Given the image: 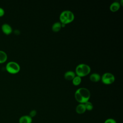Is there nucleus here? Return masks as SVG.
<instances>
[{
  "instance_id": "nucleus-1",
  "label": "nucleus",
  "mask_w": 123,
  "mask_h": 123,
  "mask_svg": "<svg viewBox=\"0 0 123 123\" xmlns=\"http://www.w3.org/2000/svg\"><path fill=\"white\" fill-rule=\"evenodd\" d=\"M74 97L77 101L80 103H85L88 101L90 97V92L88 89L81 87L76 90Z\"/></svg>"
},
{
  "instance_id": "nucleus-2",
  "label": "nucleus",
  "mask_w": 123,
  "mask_h": 123,
  "mask_svg": "<svg viewBox=\"0 0 123 123\" xmlns=\"http://www.w3.org/2000/svg\"><path fill=\"white\" fill-rule=\"evenodd\" d=\"M74 18V15L73 12L69 10H65L62 12L60 15V20L62 24L64 25L72 22Z\"/></svg>"
},
{
  "instance_id": "nucleus-3",
  "label": "nucleus",
  "mask_w": 123,
  "mask_h": 123,
  "mask_svg": "<svg viewBox=\"0 0 123 123\" xmlns=\"http://www.w3.org/2000/svg\"><path fill=\"white\" fill-rule=\"evenodd\" d=\"M90 67L89 65L81 63L78 64L75 68V73L77 76L83 77L87 75L90 72Z\"/></svg>"
},
{
  "instance_id": "nucleus-4",
  "label": "nucleus",
  "mask_w": 123,
  "mask_h": 123,
  "mask_svg": "<svg viewBox=\"0 0 123 123\" xmlns=\"http://www.w3.org/2000/svg\"><path fill=\"white\" fill-rule=\"evenodd\" d=\"M6 69L8 73L12 74H15L19 72L20 67L17 62L11 61L7 63L6 65Z\"/></svg>"
},
{
  "instance_id": "nucleus-5",
  "label": "nucleus",
  "mask_w": 123,
  "mask_h": 123,
  "mask_svg": "<svg viewBox=\"0 0 123 123\" xmlns=\"http://www.w3.org/2000/svg\"><path fill=\"white\" fill-rule=\"evenodd\" d=\"M115 80V77L114 75L111 73H105L101 77L102 82L107 85L112 84Z\"/></svg>"
},
{
  "instance_id": "nucleus-6",
  "label": "nucleus",
  "mask_w": 123,
  "mask_h": 123,
  "mask_svg": "<svg viewBox=\"0 0 123 123\" xmlns=\"http://www.w3.org/2000/svg\"><path fill=\"white\" fill-rule=\"evenodd\" d=\"M1 28L2 31L3 32V33H4L5 34H6L7 35L10 34L12 31V28L11 26V25L6 23L3 24L1 25Z\"/></svg>"
},
{
  "instance_id": "nucleus-7",
  "label": "nucleus",
  "mask_w": 123,
  "mask_h": 123,
  "mask_svg": "<svg viewBox=\"0 0 123 123\" xmlns=\"http://www.w3.org/2000/svg\"><path fill=\"white\" fill-rule=\"evenodd\" d=\"M32 118L29 115H23L19 119V123H32Z\"/></svg>"
},
{
  "instance_id": "nucleus-8",
  "label": "nucleus",
  "mask_w": 123,
  "mask_h": 123,
  "mask_svg": "<svg viewBox=\"0 0 123 123\" xmlns=\"http://www.w3.org/2000/svg\"><path fill=\"white\" fill-rule=\"evenodd\" d=\"M86 109L84 103H80L75 108L76 112L79 114H83L86 111Z\"/></svg>"
},
{
  "instance_id": "nucleus-9",
  "label": "nucleus",
  "mask_w": 123,
  "mask_h": 123,
  "mask_svg": "<svg viewBox=\"0 0 123 123\" xmlns=\"http://www.w3.org/2000/svg\"><path fill=\"white\" fill-rule=\"evenodd\" d=\"M64 78L67 80H71L75 76V74L74 72L72 71H68L65 73L64 75Z\"/></svg>"
},
{
  "instance_id": "nucleus-10",
  "label": "nucleus",
  "mask_w": 123,
  "mask_h": 123,
  "mask_svg": "<svg viewBox=\"0 0 123 123\" xmlns=\"http://www.w3.org/2000/svg\"><path fill=\"white\" fill-rule=\"evenodd\" d=\"M120 7V3L117 1H114L111 4L110 9L111 12H115L118 11Z\"/></svg>"
},
{
  "instance_id": "nucleus-11",
  "label": "nucleus",
  "mask_w": 123,
  "mask_h": 123,
  "mask_svg": "<svg viewBox=\"0 0 123 123\" xmlns=\"http://www.w3.org/2000/svg\"><path fill=\"white\" fill-rule=\"evenodd\" d=\"M101 79L100 75L98 73H93L90 75V79L93 82H98Z\"/></svg>"
},
{
  "instance_id": "nucleus-12",
  "label": "nucleus",
  "mask_w": 123,
  "mask_h": 123,
  "mask_svg": "<svg viewBox=\"0 0 123 123\" xmlns=\"http://www.w3.org/2000/svg\"><path fill=\"white\" fill-rule=\"evenodd\" d=\"M7 60V55L4 51L0 50V63L5 62Z\"/></svg>"
},
{
  "instance_id": "nucleus-13",
  "label": "nucleus",
  "mask_w": 123,
  "mask_h": 123,
  "mask_svg": "<svg viewBox=\"0 0 123 123\" xmlns=\"http://www.w3.org/2000/svg\"><path fill=\"white\" fill-rule=\"evenodd\" d=\"M62 28V24L60 22L55 23L52 26V29L54 32H58Z\"/></svg>"
},
{
  "instance_id": "nucleus-14",
  "label": "nucleus",
  "mask_w": 123,
  "mask_h": 123,
  "mask_svg": "<svg viewBox=\"0 0 123 123\" xmlns=\"http://www.w3.org/2000/svg\"><path fill=\"white\" fill-rule=\"evenodd\" d=\"M81 82V78L79 76H75L73 79V83L75 86L79 85Z\"/></svg>"
},
{
  "instance_id": "nucleus-15",
  "label": "nucleus",
  "mask_w": 123,
  "mask_h": 123,
  "mask_svg": "<svg viewBox=\"0 0 123 123\" xmlns=\"http://www.w3.org/2000/svg\"><path fill=\"white\" fill-rule=\"evenodd\" d=\"M84 104H85L86 110L90 111L92 110V109H93V105L92 103L89 101L85 103Z\"/></svg>"
},
{
  "instance_id": "nucleus-16",
  "label": "nucleus",
  "mask_w": 123,
  "mask_h": 123,
  "mask_svg": "<svg viewBox=\"0 0 123 123\" xmlns=\"http://www.w3.org/2000/svg\"><path fill=\"white\" fill-rule=\"evenodd\" d=\"M104 123H117L116 121L112 118H108L107 119H106Z\"/></svg>"
},
{
  "instance_id": "nucleus-17",
  "label": "nucleus",
  "mask_w": 123,
  "mask_h": 123,
  "mask_svg": "<svg viewBox=\"0 0 123 123\" xmlns=\"http://www.w3.org/2000/svg\"><path fill=\"white\" fill-rule=\"evenodd\" d=\"M37 115V111L35 110H33L29 112V116L32 118L33 117H35Z\"/></svg>"
},
{
  "instance_id": "nucleus-18",
  "label": "nucleus",
  "mask_w": 123,
  "mask_h": 123,
  "mask_svg": "<svg viewBox=\"0 0 123 123\" xmlns=\"http://www.w3.org/2000/svg\"><path fill=\"white\" fill-rule=\"evenodd\" d=\"M4 13H5V12L4 9L0 7V17L3 16Z\"/></svg>"
}]
</instances>
